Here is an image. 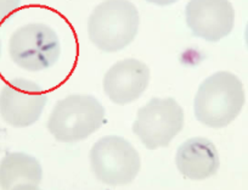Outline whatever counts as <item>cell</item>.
Returning a JSON list of instances; mask_svg holds the SVG:
<instances>
[{
  "label": "cell",
  "mask_w": 248,
  "mask_h": 190,
  "mask_svg": "<svg viewBox=\"0 0 248 190\" xmlns=\"http://www.w3.org/2000/svg\"><path fill=\"white\" fill-rule=\"evenodd\" d=\"M46 103V93L38 83L14 78L1 88L0 115L11 127H30L39 120Z\"/></svg>",
  "instance_id": "7"
},
{
  "label": "cell",
  "mask_w": 248,
  "mask_h": 190,
  "mask_svg": "<svg viewBox=\"0 0 248 190\" xmlns=\"http://www.w3.org/2000/svg\"><path fill=\"white\" fill-rule=\"evenodd\" d=\"M178 171L192 180H202L218 172L220 160L216 145L207 138L195 137L185 140L176 150Z\"/></svg>",
  "instance_id": "10"
},
{
  "label": "cell",
  "mask_w": 248,
  "mask_h": 190,
  "mask_svg": "<svg viewBox=\"0 0 248 190\" xmlns=\"http://www.w3.org/2000/svg\"><path fill=\"white\" fill-rule=\"evenodd\" d=\"M9 55L16 66L30 72L52 67L61 55L57 33L45 23L21 26L9 40Z\"/></svg>",
  "instance_id": "5"
},
{
  "label": "cell",
  "mask_w": 248,
  "mask_h": 190,
  "mask_svg": "<svg viewBox=\"0 0 248 190\" xmlns=\"http://www.w3.org/2000/svg\"><path fill=\"white\" fill-rule=\"evenodd\" d=\"M89 160L96 179L112 187L132 183L141 167L137 149L121 135L100 138L90 149Z\"/></svg>",
  "instance_id": "4"
},
{
  "label": "cell",
  "mask_w": 248,
  "mask_h": 190,
  "mask_svg": "<svg viewBox=\"0 0 248 190\" xmlns=\"http://www.w3.org/2000/svg\"><path fill=\"white\" fill-rule=\"evenodd\" d=\"M245 40H246V44H247V48H248V23H247V27H246V31H245Z\"/></svg>",
  "instance_id": "12"
},
{
  "label": "cell",
  "mask_w": 248,
  "mask_h": 190,
  "mask_svg": "<svg viewBox=\"0 0 248 190\" xmlns=\"http://www.w3.org/2000/svg\"><path fill=\"white\" fill-rule=\"evenodd\" d=\"M139 11L125 0L102 1L88 18V35L105 53L123 50L133 43L139 31Z\"/></svg>",
  "instance_id": "2"
},
{
  "label": "cell",
  "mask_w": 248,
  "mask_h": 190,
  "mask_svg": "<svg viewBox=\"0 0 248 190\" xmlns=\"http://www.w3.org/2000/svg\"><path fill=\"white\" fill-rule=\"evenodd\" d=\"M150 68L137 59L117 61L104 77V92L116 105H127L139 99L150 83Z\"/></svg>",
  "instance_id": "9"
},
{
  "label": "cell",
  "mask_w": 248,
  "mask_h": 190,
  "mask_svg": "<svg viewBox=\"0 0 248 190\" xmlns=\"http://www.w3.org/2000/svg\"><path fill=\"white\" fill-rule=\"evenodd\" d=\"M185 16L192 35L207 42L228 37L235 22V11L226 0H192L186 4Z\"/></svg>",
  "instance_id": "8"
},
{
  "label": "cell",
  "mask_w": 248,
  "mask_h": 190,
  "mask_svg": "<svg viewBox=\"0 0 248 190\" xmlns=\"http://www.w3.org/2000/svg\"><path fill=\"white\" fill-rule=\"evenodd\" d=\"M245 103V89L237 76L219 71L200 84L194 100L195 117L206 127H228L240 115Z\"/></svg>",
  "instance_id": "1"
},
{
  "label": "cell",
  "mask_w": 248,
  "mask_h": 190,
  "mask_svg": "<svg viewBox=\"0 0 248 190\" xmlns=\"http://www.w3.org/2000/svg\"><path fill=\"white\" fill-rule=\"evenodd\" d=\"M184 127V110L174 98H152L137 113L133 132L149 150L167 148Z\"/></svg>",
  "instance_id": "6"
},
{
  "label": "cell",
  "mask_w": 248,
  "mask_h": 190,
  "mask_svg": "<svg viewBox=\"0 0 248 190\" xmlns=\"http://www.w3.org/2000/svg\"><path fill=\"white\" fill-rule=\"evenodd\" d=\"M105 108L93 95L71 94L52 109L46 127L60 142L72 144L89 138L104 126Z\"/></svg>",
  "instance_id": "3"
},
{
  "label": "cell",
  "mask_w": 248,
  "mask_h": 190,
  "mask_svg": "<svg viewBox=\"0 0 248 190\" xmlns=\"http://www.w3.org/2000/svg\"><path fill=\"white\" fill-rule=\"evenodd\" d=\"M43 179L39 161L25 153H8L0 163V188L3 190H37Z\"/></svg>",
  "instance_id": "11"
}]
</instances>
